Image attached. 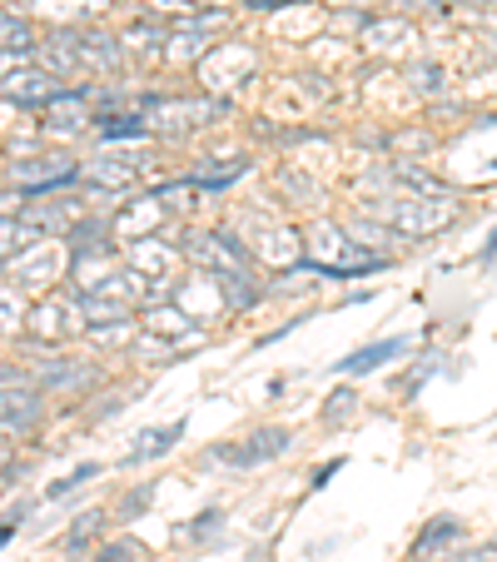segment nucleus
I'll list each match as a JSON object with an SVG mask.
<instances>
[{"label": "nucleus", "instance_id": "obj_17", "mask_svg": "<svg viewBox=\"0 0 497 562\" xmlns=\"http://www.w3.org/2000/svg\"><path fill=\"white\" fill-rule=\"evenodd\" d=\"M35 239H45L35 224H21V220H0V265H11V259H21L25 249L35 245Z\"/></svg>", "mask_w": 497, "mask_h": 562}, {"label": "nucleus", "instance_id": "obj_28", "mask_svg": "<svg viewBox=\"0 0 497 562\" xmlns=\"http://www.w3.org/2000/svg\"><path fill=\"white\" fill-rule=\"evenodd\" d=\"M170 249H159V245H149V239H135V269H165L170 265Z\"/></svg>", "mask_w": 497, "mask_h": 562}, {"label": "nucleus", "instance_id": "obj_35", "mask_svg": "<svg viewBox=\"0 0 497 562\" xmlns=\"http://www.w3.org/2000/svg\"><path fill=\"white\" fill-rule=\"evenodd\" d=\"M353 404H359V398H353V393H349V389H339V393H334V404H328V414H324V418H328V424H339V418H343V414H349V408H353Z\"/></svg>", "mask_w": 497, "mask_h": 562}, {"label": "nucleus", "instance_id": "obj_16", "mask_svg": "<svg viewBox=\"0 0 497 562\" xmlns=\"http://www.w3.org/2000/svg\"><path fill=\"white\" fill-rule=\"evenodd\" d=\"M41 383H45V389H55V393H60V389H95L100 373L70 359V363H45V369H41Z\"/></svg>", "mask_w": 497, "mask_h": 562}, {"label": "nucleus", "instance_id": "obj_11", "mask_svg": "<svg viewBox=\"0 0 497 562\" xmlns=\"http://www.w3.org/2000/svg\"><path fill=\"white\" fill-rule=\"evenodd\" d=\"M86 308V329H110V324H129V299H120L115 289H100V294L80 299Z\"/></svg>", "mask_w": 497, "mask_h": 562}, {"label": "nucleus", "instance_id": "obj_34", "mask_svg": "<svg viewBox=\"0 0 497 562\" xmlns=\"http://www.w3.org/2000/svg\"><path fill=\"white\" fill-rule=\"evenodd\" d=\"M149 498H155V488H135L125 503H120V518H139V513L149 508Z\"/></svg>", "mask_w": 497, "mask_h": 562}, {"label": "nucleus", "instance_id": "obj_30", "mask_svg": "<svg viewBox=\"0 0 497 562\" xmlns=\"http://www.w3.org/2000/svg\"><path fill=\"white\" fill-rule=\"evenodd\" d=\"M15 314H21V284L0 289V329H15Z\"/></svg>", "mask_w": 497, "mask_h": 562}, {"label": "nucleus", "instance_id": "obj_43", "mask_svg": "<svg viewBox=\"0 0 497 562\" xmlns=\"http://www.w3.org/2000/svg\"><path fill=\"white\" fill-rule=\"evenodd\" d=\"M255 5H274V0H255Z\"/></svg>", "mask_w": 497, "mask_h": 562}, {"label": "nucleus", "instance_id": "obj_32", "mask_svg": "<svg viewBox=\"0 0 497 562\" xmlns=\"http://www.w3.org/2000/svg\"><path fill=\"white\" fill-rule=\"evenodd\" d=\"M129 41H135L145 55L165 50V31H155V25H135V31H129Z\"/></svg>", "mask_w": 497, "mask_h": 562}, {"label": "nucleus", "instance_id": "obj_24", "mask_svg": "<svg viewBox=\"0 0 497 562\" xmlns=\"http://www.w3.org/2000/svg\"><path fill=\"white\" fill-rule=\"evenodd\" d=\"M100 135H105V139H145L149 135V120H139V115H105Z\"/></svg>", "mask_w": 497, "mask_h": 562}, {"label": "nucleus", "instance_id": "obj_37", "mask_svg": "<svg viewBox=\"0 0 497 562\" xmlns=\"http://www.w3.org/2000/svg\"><path fill=\"white\" fill-rule=\"evenodd\" d=\"M25 55H31V50H5V55H0V80H5V75H15V65H25Z\"/></svg>", "mask_w": 497, "mask_h": 562}, {"label": "nucleus", "instance_id": "obj_5", "mask_svg": "<svg viewBox=\"0 0 497 562\" xmlns=\"http://www.w3.org/2000/svg\"><path fill=\"white\" fill-rule=\"evenodd\" d=\"M190 259L200 269H210L214 279L244 274V265H249L244 245H239V239H229V234H194V239H190Z\"/></svg>", "mask_w": 497, "mask_h": 562}, {"label": "nucleus", "instance_id": "obj_41", "mask_svg": "<svg viewBox=\"0 0 497 562\" xmlns=\"http://www.w3.org/2000/svg\"><path fill=\"white\" fill-rule=\"evenodd\" d=\"M0 473H15L11 468V438H0Z\"/></svg>", "mask_w": 497, "mask_h": 562}, {"label": "nucleus", "instance_id": "obj_9", "mask_svg": "<svg viewBox=\"0 0 497 562\" xmlns=\"http://www.w3.org/2000/svg\"><path fill=\"white\" fill-rule=\"evenodd\" d=\"M41 65L50 75H80V70H86V55H80V31L50 35V41L41 45Z\"/></svg>", "mask_w": 497, "mask_h": 562}, {"label": "nucleus", "instance_id": "obj_21", "mask_svg": "<svg viewBox=\"0 0 497 562\" xmlns=\"http://www.w3.org/2000/svg\"><path fill=\"white\" fill-rule=\"evenodd\" d=\"M145 329H165V334H170V339H184V334H190V314H184V308H170V304H165V308H159V304H149L145 308Z\"/></svg>", "mask_w": 497, "mask_h": 562}, {"label": "nucleus", "instance_id": "obj_10", "mask_svg": "<svg viewBox=\"0 0 497 562\" xmlns=\"http://www.w3.org/2000/svg\"><path fill=\"white\" fill-rule=\"evenodd\" d=\"M45 125L50 130H80L90 120V100H86V90H60L55 100H45Z\"/></svg>", "mask_w": 497, "mask_h": 562}, {"label": "nucleus", "instance_id": "obj_18", "mask_svg": "<svg viewBox=\"0 0 497 562\" xmlns=\"http://www.w3.org/2000/svg\"><path fill=\"white\" fill-rule=\"evenodd\" d=\"M349 239L363 249V255H369V249H388L393 239H398V229H393V224H383V220H369V214H363V220H353V224H349ZM369 259H379V255H369Z\"/></svg>", "mask_w": 497, "mask_h": 562}, {"label": "nucleus", "instance_id": "obj_13", "mask_svg": "<svg viewBox=\"0 0 497 562\" xmlns=\"http://www.w3.org/2000/svg\"><path fill=\"white\" fill-rule=\"evenodd\" d=\"M180 438H184V418H174V424H165V428H145V434L135 438V448L125 453V463H149V458L170 453Z\"/></svg>", "mask_w": 497, "mask_h": 562}, {"label": "nucleus", "instance_id": "obj_39", "mask_svg": "<svg viewBox=\"0 0 497 562\" xmlns=\"http://www.w3.org/2000/svg\"><path fill=\"white\" fill-rule=\"evenodd\" d=\"M15 528H21V518H15V513H5V522H0V548L15 538Z\"/></svg>", "mask_w": 497, "mask_h": 562}, {"label": "nucleus", "instance_id": "obj_31", "mask_svg": "<svg viewBox=\"0 0 497 562\" xmlns=\"http://www.w3.org/2000/svg\"><path fill=\"white\" fill-rule=\"evenodd\" d=\"M219 528H224V513H219V508H210V513H200V518L190 522V538H194V542H204V538H214Z\"/></svg>", "mask_w": 497, "mask_h": 562}, {"label": "nucleus", "instance_id": "obj_22", "mask_svg": "<svg viewBox=\"0 0 497 562\" xmlns=\"http://www.w3.org/2000/svg\"><path fill=\"white\" fill-rule=\"evenodd\" d=\"M463 538V522L458 518H438V522H428L423 528V538L413 542V558H423L428 548H448V542H458Z\"/></svg>", "mask_w": 497, "mask_h": 562}, {"label": "nucleus", "instance_id": "obj_23", "mask_svg": "<svg viewBox=\"0 0 497 562\" xmlns=\"http://www.w3.org/2000/svg\"><path fill=\"white\" fill-rule=\"evenodd\" d=\"M105 229H110L105 220H86V224H75V229L65 234V239H70V245H75V255H86V249H110Z\"/></svg>", "mask_w": 497, "mask_h": 562}, {"label": "nucleus", "instance_id": "obj_4", "mask_svg": "<svg viewBox=\"0 0 497 562\" xmlns=\"http://www.w3.org/2000/svg\"><path fill=\"white\" fill-rule=\"evenodd\" d=\"M31 329L41 334L45 344H60L86 329V308H80V299H41V304L31 308Z\"/></svg>", "mask_w": 497, "mask_h": 562}, {"label": "nucleus", "instance_id": "obj_42", "mask_svg": "<svg viewBox=\"0 0 497 562\" xmlns=\"http://www.w3.org/2000/svg\"><path fill=\"white\" fill-rule=\"evenodd\" d=\"M477 255H483V259H493V255H497V229H493V234H487V245H483V249H477Z\"/></svg>", "mask_w": 497, "mask_h": 562}, {"label": "nucleus", "instance_id": "obj_36", "mask_svg": "<svg viewBox=\"0 0 497 562\" xmlns=\"http://www.w3.org/2000/svg\"><path fill=\"white\" fill-rule=\"evenodd\" d=\"M339 468H343V458H328V463L324 468H314V477H308V488H324V483H328V477H334V473H339Z\"/></svg>", "mask_w": 497, "mask_h": 562}, {"label": "nucleus", "instance_id": "obj_1", "mask_svg": "<svg viewBox=\"0 0 497 562\" xmlns=\"http://www.w3.org/2000/svg\"><path fill=\"white\" fill-rule=\"evenodd\" d=\"M383 224H393L398 234H408V239H418V234H433L443 229V224L458 220L453 204H438L433 194H423V200H398L393 210H379Z\"/></svg>", "mask_w": 497, "mask_h": 562}, {"label": "nucleus", "instance_id": "obj_38", "mask_svg": "<svg viewBox=\"0 0 497 562\" xmlns=\"http://www.w3.org/2000/svg\"><path fill=\"white\" fill-rule=\"evenodd\" d=\"M463 562H497V538H493V542H483L477 552H467Z\"/></svg>", "mask_w": 497, "mask_h": 562}, {"label": "nucleus", "instance_id": "obj_26", "mask_svg": "<svg viewBox=\"0 0 497 562\" xmlns=\"http://www.w3.org/2000/svg\"><path fill=\"white\" fill-rule=\"evenodd\" d=\"M90 477H100V463H80V468H75V473L55 477L50 488H45V498H65V493H75V488H86Z\"/></svg>", "mask_w": 497, "mask_h": 562}, {"label": "nucleus", "instance_id": "obj_19", "mask_svg": "<svg viewBox=\"0 0 497 562\" xmlns=\"http://www.w3.org/2000/svg\"><path fill=\"white\" fill-rule=\"evenodd\" d=\"M11 265H15V284H50L65 269L55 249H41V255H31V259H11Z\"/></svg>", "mask_w": 497, "mask_h": 562}, {"label": "nucleus", "instance_id": "obj_15", "mask_svg": "<svg viewBox=\"0 0 497 562\" xmlns=\"http://www.w3.org/2000/svg\"><path fill=\"white\" fill-rule=\"evenodd\" d=\"M80 55H86L90 70H105V75H115L120 60H125V50H120L115 35H100V31H86V35H80Z\"/></svg>", "mask_w": 497, "mask_h": 562}, {"label": "nucleus", "instance_id": "obj_33", "mask_svg": "<svg viewBox=\"0 0 497 562\" xmlns=\"http://www.w3.org/2000/svg\"><path fill=\"white\" fill-rule=\"evenodd\" d=\"M135 558H139L135 542H105V548L95 552V562H135Z\"/></svg>", "mask_w": 497, "mask_h": 562}, {"label": "nucleus", "instance_id": "obj_7", "mask_svg": "<svg viewBox=\"0 0 497 562\" xmlns=\"http://www.w3.org/2000/svg\"><path fill=\"white\" fill-rule=\"evenodd\" d=\"M0 95L11 100V105H31V110H41L45 100L60 95V86H55V75L41 65V70H15V75H5V80H0Z\"/></svg>", "mask_w": 497, "mask_h": 562}, {"label": "nucleus", "instance_id": "obj_2", "mask_svg": "<svg viewBox=\"0 0 497 562\" xmlns=\"http://www.w3.org/2000/svg\"><path fill=\"white\" fill-rule=\"evenodd\" d=\"M289 443H294V434H289V428H259V434H249L244 443H219L210 458L234 463V468H255V463H269V458L289 453Z\"/></svg>", "mask_w": 497, "mask_h": 562}, {"label": "nucleus", "instance_id": "obj_3", "mask_svg": "<svg viewBox=\"0 0 497 562\" xmlns=\"http://www.w3.org/2000/svg\"><path fill=\"white\" fill-rule=\"evenodd\" d=\"M149 130H165V135H180V130L210 125L214 115H224L219 100H149Z\"/></svg>", "mask_w": 497, "mask_h": 562}, {"label": "nucleus", "instance_id": "obj_27", "mask_svg": "<svg viewBox=\"0 0 497 562\" xmlns=\"http://www.w3.org/2000/svg\"><path fill=\"white\" fill-rule=\"evenodd\" d=\"M408 80H413V90H418V95H443V65H433V60L413 65Z\"/></svg>", "mask_w": 497, "mask_h": 562}, {"label": "nucleus", "instance_id": "obj_6", "mask_svg": "<svg viewBox=\"0 0 497 562\" xmlns=\"http://www.w3.org/2000/svg\"><path fill=\"white\" fill-rule=\"evenodd\" d=\"M41 418H45L41 389H25V383L0 389V434H31Z\"/></svg>", "mask_w": 497, "mask_h": 562}, {"label": "nucleus", "instance_id": "obj_29", "mask_svg": "<svg viewBox=\"0 0 497 562\" xmlns=\"http://www.w3.org/2000/svg\"><path fill=\"white\" fill-rule=\"evenodd\" d=\"M369 41H373V45H383V50H388V45H403V41H408V25H398V21H379V25H369Z\"/></svg>", "mask_w": 497, "mask_h": 562}, {"label": "nucleus", "instance_id": "obj_25", "mask_svg": "<svg viewBox=\"0 0 497 562\" xmlns=\"http://www.w3.org/2000/svg\"><path fill=\"white\" fill-rule=\"evenodd\" d=\"M35 35L21 15H0V50H31Z\"/></svg>", "mask_w": 497, "mask_h": 562}, {"label": "nucleus", "instance_id": "obj_8", "mask_svg": "<svg viewBox=\"0 0 497 562\" xmlns=\"http://www.w3.org/2000/svg\"><path fill=\"white\" fill-rule=\"evenodd\" d=\"M403 353H408V339H403V334H398V339L363 344V349H353L349 359H339V363H334V369H339V373H379L383 363H388V359H403Z\"/></svg>", "mask_w": 497, "mask_h": 562}, {"label": "nucleus", "instance_id": "obj_20", "mask_svg": "<svg viewBox=\"0 0 497 562\" xmlns=\"http://www.w3.org/2000/svg\"><path fill=\"white\" fill-rule=\"evenodd\" d=\"M105 528V513L100 508H90V513H80V518L65 528V552H86L90 542H95V532Z\"/></svg>", "mask_w": 497, "mask_h": 562}, {"label": "nucleus", "instance_id": "obj_12", "mask_svg": "<svg viewBox=\"0 0 497 562\" xmlns=\"http://www.w3.org/2000/svg\"><path fill=\"white\" fill-rule=\"evenodd\" d=\"M125 159V155H120ZM120 159H90L86 170H80V180L86 184H100V190H110V194H125V190H135V165H120Z\"/></svg>", "mask_w": 497, "mask_h": 562}, {"label": "nucleus", "instance_id": "obj_14", "mask_svg": "<svg viewBox=\"0 0 497 562\" xmlns=\"http://www.w3.org/2000/svg\"><path fill=\"white\" fill-rule=\"evenodd\" d=\"M159 214H165V210H159V194H155V200H129V210L115 220V234H120V239H155L149 229L159 224Z\"/></svg>", "mask_w": 497, "mask_h": 562}, {"label": "nucleus", "instance_id": "obj_40", "mask_svg": "<svg viewBox=\"0 0 497 562\" xmlns=\"http://www.w3.org/2000/svg\"><path fill=\"white\" fill-rule=\"evenodd\" d=\"M21 383V369H11V363H0V389H15Z\"/></svg>", "mask_w": 497, "mask_h": 562}]
</instances>
